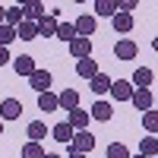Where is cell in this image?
I'll return each instance as SVG.
<instances>
[{
  "label": "cell",
  "mask_w": 158,
  "mask_h": 158,
  "mask_svg": "<svg viewBox=\"0 0 158 158\" xmlns=\"http://www.w3.org/2000/svg\"><path fill=\"white\" fill-rule=\"evenodd\" d=\"M22 117V101L19 98H3L0 101V120H19Z\"/></svg>",
  "instance_id": "obj_4"
},
{
  "label": "cell",
  "mask_w": 158,
  "mask_h": 158,
  "mask_svg": "<svg viewBox=\"0 0 158 158\" xmlns=\"http://www.w3.org/2000/svg\"><path fill=\"white\" fill-rule=\"evenodd\" d=\"M104 158H130V149L123 146V142H111L108 152H104Z\"/></svg>",
  "instance_id": "obj_29"
},
{
  "label": "cell",
  "mask_w": 158,
  "mask_h": 158,
  "mask_svg": "<svg viewBox=\"0 0 158 158\" xmlns=\"http://www.w3.org/2000/svg\"><path fill=\"white\" fill-rule=\"evenodd\" d=\"M51 136V127L44 123V120H32L29 123V142H41V139H48Z\"/></svg>",
  "instance_id": "obj_17"
},
{
  "label": "cell",
  "mask_w": 158,
  "mask_h": 158,
  "mask_svg": "<svg viewBox=\"0 0 158 158\" xmlns=\"http://www.w3.org/2000/svg\"><path fill=\"white\" fill-rule=\"evenodd\" d=\"M67 158H85V155H76V152H70V155H67Z\"/></svg>",
  "instance_id": "obj_35"
},
{
  "label": "cell",
  "mask_w": 158,
  "mask_h": 158,
  "mask_svg": "<svg viewBox=\"0 0 158 158\" xmlns=\"http://www.w3.org/2000/svg\"><path fill=\"white\" fill-rule=\"evenodd\" d=\"M92 120H98V123H108L111 117H114V104L111 101H95L92 104V111H89Z\"/></svg>",
  "instance_id": "obj_10"
},
{
  "label": "cell",
  "mask_w": 158,
  "mask_h": 158,
  "mask_svg": "<svg viewBox=\"0 0 158 158\" xmlns=\"http://www.w3.org/2000/svg\"><path fill=\"white\" fill-rule=\"evenodd\" d=\"M114 13H117L114 0H95V16H114Z\"/></svg>",
  "instance_id": "obj_26"
},
{
  "label": "cell",
  "mask_w": 158,
  "mask_h": 158,
  "mask_svg": "<svg viewBox=\"0 0 158 158\" xmlns=\"http://www.w3.org/2000/svg\"><path fill=\"white\" fill-rule=\"evenodd\" d=\"M152 79H155V73H152L149 67H139V70L133 73V79H130V85H133V89H149Z\"/></svg>",
  "instance_id": "obj_16"
},
{
  "label": "cell",
  "mask_w": 158,
  "mask_h": 158,
  "mask_svg": "<svg viewBox=\"0 0 158 158\" xmlns=\"http://www.w3.org/2000/svg\"><path fill=\"white\" fill-rule=\"evenodd\" d=\"M139 3H136V0H123V3H117V13H127V16H130V13H133Z\"/></svg>",
  "instance_id": "obj_31"
},
{
  "label": "cell",
  "mask_w": 158,
  "mask_h": 158,
  "mask_svg": "<svg viewBox=\"0 0 158 158\" xmlns=\"http://www.w3.org/2000/svg\"><path fill=\"white\" fill-rule=\"evenodd\" d=\"M0 136H3V120H0Z\"/></svg>",
  "instance_id": "obj_36"
},
{
  "label": "cell",
  "mask_w": 158,
  "mask_h": 158,
  "mask_svg": "<svg viewBox=\"0 0 158 158\" xmlns=\"http://www.w3.org/2000/svg\"><path fill=\"white\" fill-rule=\"evenodd\" d=\"M54 38H60V41H73V38H76V29H73V22H57V35Z\"/></svg>",
  "instance_id": "obj_25"
},
{
  "label": "cell",
  "mask_w": 158,
  "mask_h": 158,
  "mask_svg": "<svg viewBox=\"0 0 158 158\" xmlns=\"http://www.w3.org/2000/svg\"><path fill=\"white\" fill-rule=\"evenodd\" d=\"M130 101H133L136 104V111H142V114H146V111H152V89H133V98H130Z\"/></svg>",
  "instance_id": "obj_12"
},
{
  "label": "cell",
  "mask_w": 158,
  "mask_h": 158,
  "mask_svg": "<svg viewBox=\"0 0 158 158\" xmlns=\"http://www.w3.org/2000/svg\"><path fill=\"white\" fill-rule=\"evenodd\" d=\"M89 89H92V95H104V92H108V89H111V76L98 70L95 76H92V79H89Z\"/></svg>",
  "instance_id": "obj_13"
},
{
  "label": "cell",
  "mask_w": 158,
  "mask_h": 158,
  "mask_svg": "<svg viewBox=\"0 0 158 158\" xmlns=\"http://www.w3.org/2000/svg\"><path fill=\"white\" fill-rule=\"evenodd\" d=\"M13 57H10V48H0V67H6Z\"/></svg>",
  "instance_id": "obj_32"
},
{
  "label": "cell",
  "mask_w": 158,
  "mask_h": 158,
  "mask_svg": "<svg viewBox=\"0 0 158 158\" xmlns=\"http://www.w3.org/2000/svg\"><path fill=\"white\" fill-rule=\"evenodd\" d=\"M73 29H76V38H92L95 35V16H92V13H82V16L73 22Z\"/></svg>",
  "instance_id": "obj_6"
},
{
  "label": "cell",
  "mask_w": 158,
  "mask_h": 158,
  "mask_svg": "<svg viewBox=\"0 0 158 158\" xmlns=\"http://www.w3.org/2000/svg\"><path fill=\"white\" fill-rule=\"evenodd\" d=\"M3 13H6V6H3V3H0V25H3Z\"/></svg>",
  "instance_id": "obj_33"
},
{
  "label": "cell",
  "mask_w": 158,
  "mask_h": 158,
  "mask_svg": "<svg viewBox=\"0 0 158 158\" xmlns=\"http://www.w3.org/2000/svg\"><path fill=\"white\" fill-rule=\"evenodd\" d=\"M51 136H54V142H60V146H70V139H73V127L67 120H60L57 127H51Z\"/></svg>",
  "instance_id": "obj_14"
},
{
  "label": "cell",
  "mask_w": 158,
  "mask_h": 158,
  "mask_svg": "<svg viewBox=\"0 0 158 158\" xmlns=\"http://www.w3.org/2000/svg\"><path fill=\"white\" fill-rule=\"evenodd\" d=\"M92 149H95V136H92L89 130L73 133V139H70V152H76V155H89Z\"/></svg>",
  "instance_id": "obj_1"
},
{
  "label": "cell",
  "mask_w": 158,
  "mask_h": 158,
  "mask_svg": "<svg viewBox=\"0 0 158 158\" xmlns=\"http://www.w3.org/2000/svg\"><path fill=\"white\" fill-rule=\"evenodd\" d=\"M130 158H146V155H130Z\"/></svg>",
  "instance_id": "obj_37"
},
{
  "label": "cell",
  "mask_w": 158,
  "mask_h": 158,
  "mask_svg": "<svg viewBox=\"0 0 158 158\" xmlns=\"http://www.w3.org/2000/svg\"><path fill=\"white\" fill-rule=\"evenodd\" d=\"M139 155H146V158H155V155H158V139H155V136H146V139H139Z\"/></svg>",
  "instance_id": "obj_24"
},
{
  "label": "cell",
  "mask_w": 158,
  "mask_h": 158,
  "mask_svg": "<svg viewBox=\"0 0 158 158\" xmlns=\"http://www.w3.org/2000/svg\"><path fill=\"white\" fill-rule=\"evenodd\" d=\"M41 16H44V3H38V0L22 3V19H25V22H38Z\"/></svg>",
  "instance_id": "obj_18"
},
{
  "label": "cell",
  "mask_w": 158,
  "mask_h": 158,
  "mask_svg": "<svg viewBox=\"0 0 158 158\" xmlns=\"http://www.w3.org/2000/svg\"><path fill=\"white\" fill-rule=\"evenodd\" d=\"M29 82H32V89L38 92V95H41V92H51V82H54V76H51L48 70H41V67H38V70L29 76Z\"/></svg>",
  "instance_id": "obj_7"
},
{
  "label": "cell",
  "mask_w": 158,
  "mask_h": 158,
  "mask_svg": "<svg viewBox=\"0 0 158 158\" xmlns=\"http://www.w3.org/2000/svg\"><path fill=\"white\" fill-rule=\"evenodd\" d=\"M38 111H41V114H54V111H60L54 92H41V95H38Z\"/></svg>",
  "instance_id": "obj_19"
},
{
  "label": "cell",
  "mask_w": 158,
  "mask_h": 158,
  "mask_svg": "<svg viewBox=\"0 0 158 158\" xmlns=\"http://www.w3.org/2000/svg\"><path fill=\"white\" fill-rule=\"evenodd\" d=\"M16 38H19V41H35V38H38V32H35V22H19L16 25Z\"/></svg>",
  "instance_id": "obj_22"
},
{
  "label": "cell",
  "mask_w": 158,
  "mask_h": 158,
  "mask_svg": "<svg viewBox=\"0 0 158 158\" xmlns=\"http://www.w3.org/2000/svg\"><path fill=\"white\" fill-rule=\"evenodd\" d=\"M70 54H73L76 60L92 57V38H73V41H70Z\"/></svg>",
  "instance_id": "obj_11"
},
{
  "label": "cell",
  "mask_w": 158,
  "mask_h": 158,
  "mask_svg": "<svg viewBox=\"0 0 158 158\" xmlns=\"http://www.w3.org/2000/svg\"><path fill=\"white\" fill-rule=\"evenodd\" d=\"M57 13H44L41 19L35 22V32H38V38H54L57 35Z\"/></svg>",
  "instance_id": "obj_2"
},
{
  "label": "cell",
  "mask_w": 158,
  "mask_h": 158,
  "mask_svg": "<svg viewBox=\"0 0 158 158\" xmlns=\"http://www.w3.org/2000/svg\"><path fill=\"white\" fill-rule=\"evenodd\" d=\"M44 158H60V155H54V152H44Z\"/></svg>",
  "instance_id": "obj_34"
},
{
  "label": "cell",
  "mask_w": 158,
  "mask_h": 158,
  "mask_svg": "<svg viewBox=\"0 0 158 158\" xmlns=\"http://www.w3.org/2000/svg\"><path fill=\"white\" fill-rule=\"evenodd\" d=\"M10 67L16 70V76H32L38 67H35V57H29V54H19V57H13L10 60Z\"/></svg>",
  "instance_id": "obj_8"
},
{
  "label": "cell",
  "mask_w": 158,
  "mask_h": 158,
  "mask_svg": "<svg viewBox=\"0 0 158 158\" xmlns=\"http://www.w3.org/2000/svg\"><path fill=\"white\" fill-rule=\"evenodd\" d=\"M22 158H44V146L41 142H25L22 146Z\"/></svg>",
  "instance_id": "obj_27"
},
{
  "label": "cell",
  "mask_w": 158,
  "mask_h": 158,
  "mask_svg": "<svg viewBox=\"0 0 158 158\" xmlns=\"http://www.w3.org/2000/svg\"><path fill=\"white\" fill-rule=\"evenodd\" d=\"M95 73H98V63H95V57L76 60V76H82V79H92Z\"/></svg>",
  "instance_id": "obj_21"
},
{
  "label": "cell",
  "mask_w": 158,
  "mask_h": 158,
  "mask_svg": "<svg viewBox=\"0 0 158 158\" xmlns=\"http://www.w3.org/2000/svg\"><path fill=\"white\" fill-rule=\"evenodd\" d=\"M16 41V29L13 25H0V48H10Z\"/></svg>",
  "instance_id": "obj_30"
},
{
  "label": "cell",
  "mask_w": 158,
  "mask_h": 158,
  "mask_svg": "<svg viewBox=\"0 0 158 158\" xmlns=\"http://www.w3.org/2000/svg\"><path fill=\"white\" fill-rule=\"evenodd\" d=\"M136 54H139V44L133 38H120V41L114 44V57L117 60H136Z\"/></svg>",
  "instance_id": "obj_3"
},
{
  "label": "cell",
  "mask_w": 158,
  "mask_h": 158,
  "mask_svg": "<svg viewBox=\"0 0 158 158\" xmlns=\"http://www.w3.org/2000/svg\"><path fill=\"white\" fill-rule=\"evenodd\" d=\"M111 98L114 101H130L133 98V85H130V79H111Z\"/></svg>",
  "instance_id": "obj_5"
},
{
  "label": "cell",
  "mask_w": 158,
  "mask_h": 158,
  "mask_svg": "<svg viewBox=\"0 0 158 158\" xmlns=\"http://www.w3.org/2000/svg\"><path fill=\"white\" fill-rule=\"evenodd\" d=\"M57 108H63V111L79 108V92H76V89H63L60 95H57Z\"/></svg>",
  "instance_id": "obj_15"
},
{
  "label": "cell",
  "mask_w": 158,
  "mask_h": 158,
  "mask_svg": "<svg viewBox=\"0 0 158 158\" xmlns=\"http://www.w3.org/2000/svg\"><path fill=\"white\" fill-rule=\"evenodd\" d=\"M70 117H67V123L73 127V133H79V130H89V123H92V117H89V111H82V108H73V111H67Z\"/></svg>",
  "instance_id": "obj_9"
},
{
  "label": "cell",
  "mask_w": 158,
  "mask_h": 158,
  "mask_svg": "<svg viewBox=\"0 0 158 158\" xmlns=\"http://www.w3.org/2000/svg\"><path fill=\"white\" fill-rule=\"evenodd\" d=\"M142 127L149 130V136H155V133H158V114H155V108L142 114Z\"/></svg>",
  "instance_id": "obj_28"
},
{
  "label": "cell",
  "mask_w": 158,
  "mask_h": 158,
  "mask_svg": "<svg viewBox=\"0 0 158 158\" xmlns=\"http://www.w3.org/2000/svg\"><path fill=\"white\" fill-rule=\"evenodd\" d=\"M22 22V3H13V6H6V13H3V25H16Z\"/></svg>",
  "instance_id": "obj_23"
},
{
  "label": "cell",
  "mask_w": 158,
  "mask_h": 158,
  "mask_svg": "<svg viewBox=\"0 0 158 158\" xmlns=\"http://www.w3.org/2000/svg\"><path fill=\"white\" fill-rule=\"evenodd\" d=\"M111 25H114L117 35H127L130 29H133V16H127V13H114V16H111Z\"/></svg>",
  "instance_id": "obj_20"
}]
</instances>
